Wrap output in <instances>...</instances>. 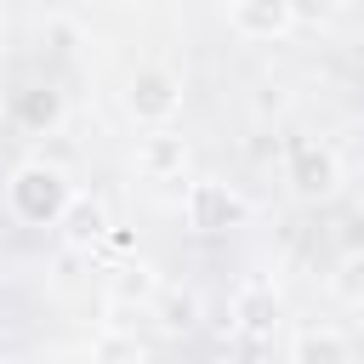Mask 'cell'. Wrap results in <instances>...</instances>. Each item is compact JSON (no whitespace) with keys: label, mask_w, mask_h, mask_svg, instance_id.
<instances>
[{"label":"cell","mask_w":364,"mask_h":364,"mask_svg":"<svg viewBox=\"0 0 364 364\" xmlns=\"http://www.w3.org/2000/svg\"><path fill=\"white\" fill-rule=\"evenodd\" d=\"M6 119H11V102H6V97H0V125H6Z\"/></svg>","instance_id":"2e32d148"},{"label":"cell","mask_w":364,"mask_h":364,"mask_svg":"<svg viewBox=\"0 0 364 364\" xmlns=\"http://www.w3.org/2000/svg\"><path fill=\"white\" fill-rule=\"evenodd\" d=\"M91 358H148V341H136V336H97L91 341Z\"/></svg>","instance_id":"5bb4252c"},{"label":"cell","mask_w":364,"mask_h":364,"mask_svg":"<svg viewBox=\"0 0 364 364\" xmlns=\"http://www.w3.org/2000/svg\"><path fill=\"white\" fill-rule=\"evenodd\" d=\"M182 210H188L193 233H239V228H250V199L239 188H228V182H193Z\"/></svg>","instance_id":"277c9868"},{"label":"cell","mask_w":364,"mask_h":364,"mask_svg":"<svg viewBox=\"0 0 364 364\" xmlns=\"http://www.w3.org/2000/svg\"><path fill=\"white\" fill-rule=\"evenodd\" d=\"M279 318H284V301H279V290H273L267 279L239 284V296H233V318H228L239 336H250V341H273Z\"/></svg>","instance_id":"5b68a950"},{"label":"cell","mask_w":364,"mask_h":364,"mask_svg":"<svg viewBox=\"0 0 364 364\" xmlns=\"http://www.w3.org/2000/svg\"><path fill=\"white\" fill-rule=\"evenodd\" d=\"M330 290L347 301V307H364V250H347L330 273Z\"/></svg>","instance_id":"4fadbf2b"},{"label":"cell","mask_w":364,"mask_h":364,"mask_svg":"<svg viewBox=\"0 0 364 364\" xmlns=\"http://www.w3.org/2000/svg\"><path fill=\"white\" fill-rule=\"evenodd\" d=\"M358 347H353V336H341V330H296L290 336V358L296 364H347Z\"/></svg>","instance_id":"30bf717a"},{"label":"cell","mask_w":364,"mask_h":364,"mask_svg":"<svg viewBox=\"0 0 364 364\" xmlns=\"http://www.w3.org/2000/svg\"><path fill=\"white\" fill-rule=\"evenodd\" d=\"M68 199H74V182L51 159H23L11 171V182H6V205H11V216L23 228H57V216L68 210Z\"/></svg>","instance_id":"6da1fadb"},{"label":"cell","mask_w":364,"mask_h":364,"mask_svg":"<svg viewBox=\"0 0 364 364\" xmlns=\"http://www.w3.org/2000/svg\"><path fill=\"white\" fill-rule=\"evenodd\" d=\"M154 307V318H159V330H171V336H188V330H199V296L188 290V284H159V296L148 301Z\"/></svg>","instance_id":"9c48e42d"},{"label":"cell","mask_w":364,"mask_h":364,"mask_svg":"<svg viewBox=\"0 0 364 364\" xmlns=\"http://www.w3.org/2000/svg\"><path fill=\"white\" fill-rule=\"evenodd\" d=\"M125 114L136 125H171L182 114V80L159 63H142L131 80H125Z\"/></svg>","instance_id":"3957f363"},{"label":"cell","mask_w":364,"mask_h":364,"mask_svg":"<svg viewBox=\"0 0 364 364\" xmlns=\"http://www.w3.org/2000/svg\"><path fill=\"white\" fill-rule=\"evenodd\" d=\"M284 188L301 199V205H324L341 193V159L330 142L318 136H290L284 142Z\"/></svg>","instance_id":"7a4b0ae2"},{"label":"cell","mask_w":364,"mask_h":364,"mask_svg":"<svg viewBox=\"0 0 364 364\" xmlns=\"http://www.w3.org/2000/svg\"><path fill=\"white\" fill-rule=\"evenodd\" d=\"M0 23H6V0H0Z\"/></svg>","instance_id":"e0dca14e"},{"label":"cell","mask_w":364,"mask_h":364,"mask_svg":"<svg viewBox=\"0 0 364 364\" xmlns=\"http://www.w3.org/2000/svg\"><path fill=\"white\" fill-rule=\"evenodd\" d=\"M17 119H23V131L28 136H46V131H57L63 125V91L57 85H28L23 97H17V108H11Z\"/></svg>","instance_id":"8fae6325"},{"label":"cell","mask_w":364,"mask_h":364,"mask_svg":"<svg viewBox=\"0 0 364 364\" xmlns=\"http://www.w3.org/2000/svg\"><path fill=\"white\" fill-rule=\"evenodd\" d=\"M108 205L102 199H91V193H74L68 199V210L57 216V233H63V245L68 250H97L102 239H108Z\"/></svg>","instance_id":"52a82bcc"},{"label":"cell","mask_w":364,"mask_h":364,"mask_svg":"<svg viewBox=\"0 0 364 364\" xmlns=\"http://www.w3.org/2000/svg\"><path fill=\"white\" fill-rule=\"evenodd\" d=\"M114 296H119V301H154V296H159V273H154L148 262H125L119 279H114Z\"/></svg>","instance_id":"7c38bea8"},{"label":"cell","mask_w":364,"mask_h":364,"mask_svg":"<svg viewBox=\"0 0 364 364\" xmlns=\"http://www.w3.org/2000/svg\"><path fill=\"white\" fill-rule=\"evenodd\" d=\"M347 250H364V210L347 222Z\"/></svg>","instance_id":"9a60e30c"},{"label":"cell","mask_w":364,"mask_h":364,"mask_svg":"<svg viewBox=\"0 0 364 364\" xmlns=\"http://www.w3.org/2000/svg\"><path fill=\"white\" fill-rule=\"evenodd\" d=\"M136 171L148 182H171L188 171V136H176L171 125H148V136L136 142Z\"/></svg>","instance_id":"8992f818"},{"label":"cell","mask_w":364,"mask_h":364,"mask_svg":"<svg viewBox=\"0 0 364 364\" xmlns=\"http://www.w3.org/2000/svg\"><path fill=\"white\" fill-rule=\"evenodd\" d=\"M296 23V0H233V28L245 40H284Z\"/></svg>","instance_id":"ba28073f"}]
</instances>
